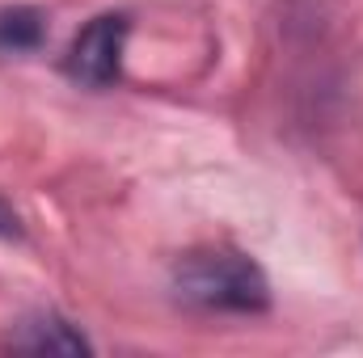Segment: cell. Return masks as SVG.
I'll return each mask as SVG.
<instances>
[{
    "mask_svg": "<svg viewBox=\"0 0 363 358\" xmlns=\"http://www.w3.org/2000/svg\"><path fill=\"white\" fill-rule=\"evenodd\" d=\"M51 25L47 13L34 4H4L0 8V55H34L43 51Z\"/></svg>",
    "mask_w": 363,
    "mask_h": 358,
    "instance_id": "277c9868",
    "label": "cell"
},
{
    "mask_svg": "<svg viewBox=\"0 0 363 358\" xmlns=\"http://www.w3.org/2000/svg\"><path fill=\"white\" fill-rule=\"evenodd\" d=\"M127 38H131V17L123 8H106L89 17L77 38L68 42L64 55V76L81 89L106 93L123 81V55H127Z\"/></svg>",
    "mask_w": 363,
    "mask_h": 358,
    "instance_id": "7a4b0ae2",
    "label": "cell"
},
{
    "mask_svg": "<svg viewBox=\"0 0 363 358\" xmlns=\"http://www.w3.org/2000/svg\"><path fill=\"white\" fill-rule=\"evenodd\" d=\"M26 236V228H21V215L0 198V241H21Z\"/></svg>",
    "mask_w": 363,
    "mask_h": 358,
    "instance_id": "5b68a950",
    "label": "cell"
},
{
    "mask_svg": "<svg viewBox=\"0 0 363 358\" xmlns=\"http://www.w3.org/2000/svg\"><path fill=\"white\" fill-rule=\"evenodd\" d=\"M169 291L182 308L203 316H262L271 312V278L245 249L199 245L169 270Z\"/></svg>",
    "mask_w": 363,
    "mask_h": 358,
    "instance_id": "6da1fadb",
    "label": "cell"
},
{
    "mask_svg": "<svg viewBox=\"0 0 363 358\" xmlns=\"http://www.w3.org/2000/svg\"><path fill=\"white\" fill-rule=\"evenodd\" d=\"M9 350H21V354H93V342L85 337V329L60 312H30L21 316L9 337H4Z\"/></svg>",
    "mask_w": 363,
    "mask_h": 358,
    "instance_id": "3957f363",
    "label": "cell"
}]
</instances>
